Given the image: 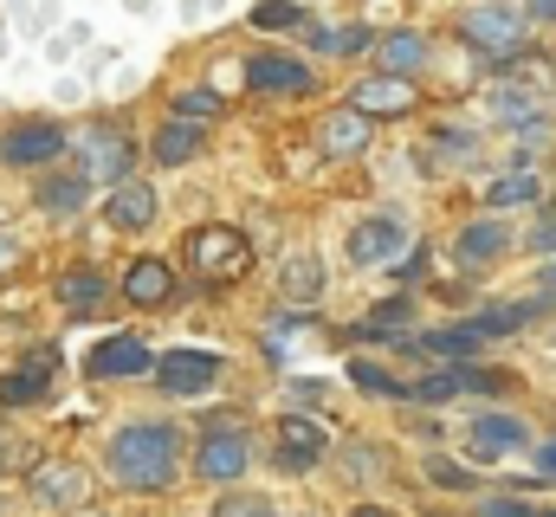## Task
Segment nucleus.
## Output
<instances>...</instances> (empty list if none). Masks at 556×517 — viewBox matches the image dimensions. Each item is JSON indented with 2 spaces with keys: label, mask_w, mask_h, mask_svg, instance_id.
Returning a JSON list of instances; mask_svg holds the SVG:
<instances>
[{
  "label": "nucleus",
  "mask_w": 556,
  "mask_h": 517,
  "mask_svg": "<svg viewBox=\"0 0 556 517\" xmlns=\"http://www.w3.org/2000/svg\"><path fill=\"white\" fill-rule=\"evenodd\" d=\"M168 291H175V272H168L162 258H137L130 278H124V298H130V304H162Z\"/></svg>",
  "instance_id": "6ab92c4d"
},
{
  "label": "nucleus",
  "mask_w": 556,
  "mask_h": 517,
  "mask_svg": "<svg viewBox=\"0 0 556 517\" xmlns=\"http://www.w3.org/2000/svg\"><path fill=\"white\" fill-rule=\"evenodd\" d=\"M511 247V234H505V220H472V227H459V240H453V258L466 265V272H479V265H492V258Z\"/></svg>",
  "instance_id": "2eb2a0df"
},
{
  "label": "nucleus",
  "mask_w": 556,
  "mask_h": 517,
  "mask_svg": "<svg viewBox=\"0 0 556 517\" xmlns=\"http://www.w3.org/2000/svg\"><path fill=\"white\" fill-rule=\"evenodd\" d=\"M104 298H111V285H104V272H98V265H72V272L59 278V304H65L72 317H98V311H104Z\"/></svg>",
  "instance_id": "4468645a"
},
{
  "label": "nucleus",
  "mask_w": 556,
  "mask_h": 517,
  "mask_svg": "<svg viewBox=\"0 0 556 517\" xmlns=\"http://www.w3.org/2000/svg\"><path fill=\"white\" fill-rule=\"evenodd\" d=\"M531 317H538V304H492V311H479V317H472V330L492 343V337H511V330H525Z\"/></svg>",
  "instance_id": "5701e85b"
},
{
  "label": "nucleus",
  "mask_w": 556,
  "mask_h": 517,
  "mask_svg": "<svg viewBox=\"0 0 556 517\" xmlns=\"http://www.w3.org/2000/svg\"><path fill=\"white\" fill-rule=\"evenodd\" d=\"M343 104H350V111H363V117H402V111L415 104V85L382 72V78H363V85H356Z\"/></svg>",
  "instance_id": "9b49d317"
},
{
  "label": "nucleus",
  "mask_w": 556,
  "mask_h": 517,
  "mask_svg": "<svg viewBox=\"0 0 556 517\" xmlns=\"http://www.w3.org/2000/svg\"><path fill=\"white\" fill-rule=\"evenodd\" d=\"M85 149H91V155H85V175H98V181H124L130 162H137V142H130L124 129H104V136H91Z\"/></svg>",
  "instance_id": "ddd939ff"
},
{
  "label": "nucleus",
  "mask_w": 556,
  "mask_h": 517,
  "mask_svg": "<svg viewBox=\"0 0 556 517\" xmlns=\"http://www.w3.org/2000/svg\"><path fill=\"white\" fill-rule=\"evenodd\" d=\"M253 26L260 33H291V26H304V7L298 0H260L253 7Z\"/></svg>",
  "instance_id": "bb28decb"
},
{
  "label": "nucleus",
  "mask_w": 556,
  "mask_h": 517,
  "mask_svg": "<svg viewBox=\"0 0 556 517\" xmlns=\"http://www.w3.org/2000/svg\"><path fill=\"white\" fill-rule=\"evenodd\" d=\"M7 258H13V240H0V265H7Z\"/></svg>",
  "instance_id": "58836bf2"
},
{
  "label": "nucleus",
  "mask_w": 556,
  "mask_h": 517,
  "mask_svg": "<svg viewBox=\"0 0 556 517\" xmlns=\"http://www.w3.org/2000/svg\"><path fill=\"white\" fill-rule=\"evenodd\" d=\"M402 253H408L402 214H369V220L350 227V258H356V265H395Z\"/></svg>",
  "instance_id": "20e7f679"
},
{
  "label": "nucleus",
  "mask_w": 556,
  "mask_h": 517,
  "mask_svg": "<svg viewBox=\"0 0 556 517\" xmlns=\"http://www.w3.org/2000/svg\"><path fill=\"white\" fill-rule=\"evenodd\" d=\"M538 194H544V181H538V175H505V181H492L485 207H525V201H538Z\"/></svg>",
  "instance_id": "a878e982"
},
{
  "label": "nucleus",
  "mask_w": 556,
  "mask_h": 517,
  "mask_svg": "<svg viewBox=\"0 0 556 517\" xmlns=\"http://www.w3.org/2000/svg\"><path fill=\"white\" fill-rule=\"evenodd\" d=\"M247 466H253V440H247L240 427H227V433H207V440H201V453H194V472H201L207 486H233Z\"/></svg>",
  "instance_id": "39448f33"
},
{
  "label": "nucleus",
  "mask_w": 556,
  "mask_h": 517,
  "mask_svg": "<svg viewBox=\"0 0 556 517\" xmlns=\"http://www.w3.org/2000/svg\"><path fill=\"white\" fill-rule=\"evenodd\" d=\"M538 104H544V98H531V91H492V117H498V124L544 129V117H538Z\"/></svg>",
  "instance_id": "393cba45"
},
{
  "label": "nucleus",
  "mask_w": 556,
  "mask_h": 517,
  "mask_svg": "<svg viewBox=\"0 0 556 517\" xmlns=\"http://www.w3.org/2000/svg\"><path fill=\"white\" fill-rule=\"evenodd\" d=\"M324 446H330V440H324V427H317V420L285 414V420H278V459H273V466L298 479V472H311V466L324 459Z\"/></svg>",
  "instance_id": "0eeeda50"
},
{
  "label": "nucleus",
  "mask_w": 556,
  "mask_h": 517,
  "mask_svg": "<svg viewBox=\"0 0 556 517\" xmlns=\"http://www.w3.org/2000/svg\"><path fill=\"white\" fill-rule=\"evenodd\" d=\"M317 46L350 59V52H363V46H369V26H337V33H317Z\"/></svg>",
  "instance_id": "2f4dec72"
},
{
  "label": "nucleus",
  "mask_w": 556,
  "mask_h": 517,
  "mask_svg": "<svg viewBox=\"0 0 556 517\" xmlns=\"http://www.w3.org/2000/svg\"><path fill=\"white\" fill-rule=\"evenodd\" d=\"M155 214H162V201H155V188H149V181H117V188H111L104 220H111L117 234H142Z\"/></svg>",
  "instance_id": "f8f14e48"
},
{
  "label": "nucleus",
  "mask_w": 556,
  "mask_h": 517,
  "mask_svg": "<svg viewBox=\"0 0 556 517\" xmlns=\"http://www.w3.org/2000/svg\"><path fill=\"white\" fill-rule=\"evenodd\" d=\"M538 517H556V512H538Z\"/></svg>",
  "instance_id": "ea45409f"
},
{
  "label": "nucleus",
  "mask_w": 556,
  "mask_h": 517,
  "mask_svg": "<svg viewBox=\"0 0 556 517\" xmlns=\"http://www.w3.org/2000/svg\"><path fill=\"white\" fill-rule=\"evenodd\" d=\"M420 65H427V39L420 33H389L382 39V72L389 78H415Z\"/></svg>",
  "instance_id": "aec40b11"
},
{
  "label": "nucleus",
  "mask_w": 556,
  "mask_h": 517,
  "mask_svg": "<svg viewBox=\"0 0 556 517\" xmlns=\"http://www.w3.org/2000/svg\"><path fill=\"white\" fill-rule=\"evenodd\" d=\"M155 382L168 394H201L220 382V356L214 350H168V356H155Z\"/></svg>",
  "instance_id": "423d86ee"
},
{
  "label": "nucleus",
  "mask_w": 556,
  "mask_h": 517,
  "mask_svg": "<svg viewBox=\"0 0 556 517\" xmlns=\"http://www.w3.org/2000/svg\"><path fill=\"white\" fill-rule=\"evenodd\" d=\"M247 85L253 91H273V98H304L311 91V72H304V59L260 52V59H247Z\"/></svg>",
  "instance_id": "9d476101"
},
{
  "label": "nucleus",
  "mask_w": 556,
  "mask_h": 517,
  "mask_svg": "<svg viewBox=\"0 0 556 517\" xmlns=\"http://www.w3.org/2000/svg\"><path fill=\"white\" fill-rule=\"evenodd\" d=\"M104 466H111V479L130 486V492H168V486H175V466H181V440H175L168 420H137V427H124V433L111 440Z\"/></svg>",
  "instance_id": "f257e3e1"
},
{
  "label": "nucleus",
  "mask_w": 556,
  "mask_h": 517,
  "mask_svg": "<svg viewBox=\"0 0 556 517\" xmlns=\"http://www.w3.org/2000/svg\"><path fill=\"white\" fill-rule=\"evenodd\" d=\"M46 382H52V350H33V356H26V369L0 376V407H26V401H39Z\"/></svg>",
  "instance_id": "dca6fc26"
},
{
  "label": "nucleus",
  "mask_w": 556,
  "mask_h": 517,
  "mask_svg": "<svg viewBox=\"0 0 556 517\" xmlns=\"http://www.w3.org/2000/svg\"><path fill=\"white\" fill-rule=\"evenodd\" d=\"M155 356L142 350V337H104L91 356H85V369H91V382H124V376H142Z\"/></svg>",
  "instance_id": "1a4fd4ad"
},
{
  "label": "nucleus",
  "mask_w": 556,
  "mask_h": 517,
  "mask_svg": "<svg viewBox=\"0 0 556 517\" xmlns=\"http://www.w3.org/2000/svg\"><path fill=\"white\" fill-rule=\"evenodd\" d=\"M363 142H369V117L363 111H330L324 117V155H363Z\"/></svg>",
  "instance_id": "a211bd4d"
},
{
  "label": "nucleus",
  "mask_w": 556,
  "mask_h": 517,
  "mask_svg": "<svg viewBox=\"0 0 556 517\" xmlns=\"http://www.w3.org/2000/svg\"><path fill=\"white\" fill-rule=\"evenodd\" d=\"M59 149H65V136L52 124H13L0 136V162H7V168H46Z\"/></svg>",
  "instance_id": "6e6552de"
},
{
  "label": "nucleus",
  "mask_w": 556,
  "mask_h": 517,
  "mask_svg": "<svg viewBox=\"0 0 556 517\" xmlns=\"http://www.w3.org/2000/svg\"><path fill=\"white\" fill-rule=\"evenodd\" d=\"M427 479H433V486H446V492H472V472H466L459 459H440V453L427 459Z\"/></svg>",
  "instance_id": "7c9ffc66"
},
{
  "label": "nucleus",
  "mask_w": 556,
  "mask_h": 517,
  "mask_svg": "<svg viewBox=\"0 0 556 517\" xmlns=\"http://www.w3.org/2000/svg\"><path fill=\"white\" fill-rule=\"evenodd\" d=\"M538 472H544V479H556V440H544V446H538Z\"/></svg>",
  "instance_id": "c9c22d12"
},
{
  "label": "nucleus",
  "mask_w": 556,
  "mask_h": 517,
  "mask_svg": "<svg viewBox=\"0 0 556 517\" xmlns=\"http://www.w3.org/2000/svg\"><path fill=\"white\" fill-rule=\"evenodd\" d=\"M350 517H395V512H382V505H356Z\"/></svg>",
  "instance_id": "e433bc0d"
},
{
  "label": "nucleus",
  "mask_w": 556,
  "mask_h": 517,
  "mask_svg": "<svg viewBox=\"0 0 556 517\" xmlns=\"http://www.w3.org/2000/svg\"><path fill=\"white\" fill-rule=\"evenodd\" d=\"M525 26H531V13L511 7V0H479V7L459 13V33H466L479 52H492V59H518V52H525Z\"/></svg>",
  "instance_id": "f03ea898"
},
{
  "label": "nucleus",
  "mask_w": 556,
  "mask_h": 517,
  "mask_svg": "<svg viewBox=\"0 0 556 517\" xmlns=\"http://www.w3.org/2000/svg\"><path fill=\"white\" fill-rule=\"evenodd\" d=\"M188 258L207 285H227V278L247 272V240L233 227H201V234H188Z\"/></svg>",
  "instance_id": "7ed1b4c3"
},
{
  "label": "nucleus",
  "mask_w": 556,
  "mask_h": 517,
  "mask_svg": "<svg viewBox=\"0 0 556 517\" xmlns=\"http://www.w3.org/2000/svg\"><path fill=\"white\" fill-rule=\"evenodd\" d=\"M472 517H538V512H531L525 499H485V505H479Z\"/></svg>",
  "instance_id": "473e14b6"
},
{
  "label": "nucleus",
  "mask_w": 556,
  "mask_h": 517,
  "mask_svg": "<svg viewBox=\"0 0 556 517\" xmlns=\"http://www.w3.org/2000/svg\"><path fill=\"white\" fill-rule=\"evenodd\" d=\"M531 247H538V253H556V214L538 227V234H531Z\"/></svg>",
  "instance_id": "72a5a7b5"
},
{
  "label": "nucleus",
  "mask_w": 556,
  "mask_h": 517,
  "mask_svg": "<svg viewBox=\"0 0 556 517\" xmlns=\"http://www.w3.org/2000/svg\"><path fill=\"white\" fill-rule=\"evenodd\" d=\"M350 382H356V388H369V394H389V401H408V394H415L408 382H395V376H382L376 363H350Z\"/></svg>",
  "instance_id": "cd10ccee"
},
{
  "label": "nucleus",
  "mask_w": 556,
  "mask_h": 517,
  "mask_svg": "<svg viewBox=\"0 0 556 517\" xmlns=\"http://www.w3.org/2000/svg\"><path fill=\"white\" fill-rule=\"evenodd\" d=\"M33 499H46V505H78V499H85V472L46 466V472H33Z\"/></svg>",
  "instance_id": "4be33fe9"
},
{
  "label": "nucleus",
  "mask_w": 556,
  "mask_h": 517,
  "mask_svg": "<svg viewBox=\"0 0 556 517\" xmlns=\"http://www.w3.org/2000/svg\"><path fill=\"white\" fill-rule=\"evenodd\" d=\"M518 446H525V420L518 414H479L472 420V453L492 459V453H518Z\"/></svg>",
  "instance_id": "f3484780"
},
{
  "label": "nucleus",
  "mask_w": 556,
  "mask_h": 517,
  "mask_svg": "<svg viewBox=\"0 0 556 517\" xmlns=\"http://www.w3.org/2000/svg\"><path fill=\"white\" fill-rule=\"evenodd\" d=\"M194 155H201V124H181V117H175V124L155 136V162H162V168H181V162H194Z\"/></svg>",
  "instance_id": "412c9836"
},
{
  "label": "nucleus",
  "mask_w": 556,
  "mask_h": 517,
  "mask_svg": "<svg viewBox=\"0 0 556 517\" xmlns=\"http://www.w3.org/2000/svg\"><path fill=\"white\" fill-rule=\"evenodd\" d=\"M220 517H285V512H273V505H227Z\"/></svg>",
  "instance_id": "f704fd0d"
},
{
  "label": "nucleus",
  "mask_w": 556,
  "mask_h": 517,
  "mask_svg": "<svg viewBox=\"0 0 556 517\" xmlns=\"http://www.w3.org/2000/svg\"><path fill=\"white\" fill-rule=\"evenodd\" d=\"M544 291H551V298H556V258H551V265H544Z\"/></svg>",
  "instance_id": "4c0bfd02"
},
{
  "label": "nucleus",
  "mask_w": 556,
  "mask_h": 517,
  "mask_svg": "<svg viewBox=\"0 0 556 517\" xmlns=\"http://www.w3.org/2000/svg\"><path fill=\"white\" fill-rule=\"evenodd\" d=\"M285 291H291V298H317V291H324V272H317L311 258H291V265H285Z\"/></svg>",
  "instance_id": "c756f323"
},
{
  "label": "nucleus",
  "mask_w": 556,
  "mask_h": 517,
  "mask_svg": "<svg viewBox=\"0 0 556 517\" xmlns=\"http://www.w3.org/2000/svg\"><path fill=\"white\" fill-rule=\"evenodd\" d=\"M175 117H181V124H207V117H220V91H207V85H201V91H181V98H175Z\"/></svg>",
  "instance_id": "c85d7f7f"
},
{
  "label": "nucleus",
  "mask_w": 556,
  "mask_h": 517,
  "mask_svg": "<svg viewBox=\"0 0 556 517\" xmlns=\"http://www.w3.org/2000/svg\"><path fill=\"white\" fill-rule=\"evenodd\" d=\"M85 181H91V175H52V181H39V207L78 214V207H85Z\"/></svg>",
  "instance_id": "b1692460"
}]
</instances>
